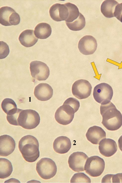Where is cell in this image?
Listing matches in <instances>:
<instances>
[{"instance_id":"4","label":"cell","mask_w":122,"mask_h":183,"mask_svg":"<svg viewBox=\"0 0 122 183\" xmlns=\"http://www.w3.org/2000/svg\"><path fill=\"white\" fill-rule=\"evenodd\" d=\"M37 171L40 176L45 180L53 178L57 172V167L55 162L48 158H41L37 163Z\"/></svg>"},{"instance_id":"14","label":"cell","mask_w":122,"mask_h":183,"mask_svg":"<svg viewBox=\"0 0 122 183\" xmlns=\"http://www.w3.org/2000/svg\"><path fill=\"white\" fill-rule=\"evenodd\" d=\"M0 155L2 156H7L14 150L15 147V142L13 138L6 135L0 137Z\"/></svg>"},{"instance_id":"5","label":"cell","mask_w":122,"mask_h":183,"mask_svg":"<svg viewBox=\"0 0 122 183\" xmlns=\"http://www.w3.org/2000/svg\"><path fill=\"white\" fill-rule=\"evenodd\" d=\"M113 92L112 87L105 83L96 85L94 88L93 95L95 101L101 104L107 103L111 100Z\"/></svg>"},{"instance_id":"8","label":"cell","mask_w":122,"mask_h":183,"mask_svg":"<svg viewBox=\"0 0 122 183\" xmlns=\"http://www.w3.org/2000/svg\"><path fill=\"white\" fill-rule=\"evenodd\" d=\"M92 87L89 82L81 79L75 81L72 85V92L73 95L81 99L88 97L91 94Z\"/></svg>"},{"instance_id":"21","label":"cell","mask_w":122,"mask_h":183,"mask_svg":"<svg viewBox=\"0 0 122 183\" xmlns=\"http://www.w3.org/2000/svg\"><path fill=\"white\" fill-rule=\"evenodd\" d=\"M52 28L50 25L46 23H41L35 28L34 33L36 36L41 39H46L51 35Z\"/></svg>"},{"instance_id":"19","label":"cell","mask_w":122,"mask_h":183,"mask_svg":"<svg viewBox=\"0 0 122 183\" xmlns=\"http://www.w3.org/2000/svg\"><path fill=\"white\" fill-rule=\"evenodd\" d=\"M21 44L26 47L32 46L37 42L38 39L35 36L33 30L27 29L22 32L19 37Z\"/></svg>"},{"instance_id":"26","label":"cell","mask_w":122,"mask_h":183,"mask_svg":"<svg viewBox=\"0 0 122 183\" xmlns=\"http://www.w3.org/2000/svg\"><path fill=\"white\" fill-rule=\"evenodd\" d=\"M71 183H90L91 180L89 177L83 173H78L74 174L71 179Z\"/></svg>"},{"instance_id":"9","label":"cell","mask_w":122,"mask_h":183,"mask_svg":"<svg viewBox=\"0 0 122 183\" xmlns=\"http://www.w3.org/2000/svg\"><path fill=\"white\" fill-rule=\"evenodd\" d=\"M30 69L32 77L39 81L46 80L50 75L48 66L40 61H32L30 64Z\"/></svg>"},{"instance_id":"28","label":"cell","mask_w":122,"mask_h":183,"mask_svg":"<svg viewBox=\"0 0 122 183\" xmlns=\"http://www.w3.org/2000/svg\"><path fill=\"white\" fill-rule=\"evenodd\" d=\"M64 103L66 104L72 108L76 112L80 107V103L76 99L73 97H70L66 99Z\"/></svg>"},{"instance_id":"32","label":"cell","mask_w":122,"mask_h":183,"mask_svg":"<svg viewBox=\"0 0 122 183\" xmlns=\"http://www.w3.org/2000/svg\"><path fill=\"white\" fill-rule=\"evenodd\" d=\"M113 174H107L103 178L102 183H112V177Z\"/></svg>"},{"instance_id":"12","label":"cell","mask_w":122,"mask_h":183,"mask_svg":"<svg viewBox=\"0 0 122 183\" xmlns=\"http://www.w3.org/2000/svg\"><path fill=\"white\" fill-rule=\"evenodd\" d=\"M96 39L91 35H86L82 38L79 40L78 48L80 52L85 55H89L93 54L97 47Z\"/></svg>"},{"instance_id":"23","label":"cell","mask_w":122,"mask_h":183,"mask_svg":"<svg viewBox=\"0 0 122 183\" xmlns=\"http://www.w3.org/2000/svg\"><path fill=\"white\" fill-rule=\"evenodd\" d=\"M1 106L2 110L8 115L15 113L18 109L15 102L10 98L4 99L2 101Z\"/></svg>"},{"instance_id":"17","label":"cell","mask_w":122,"mask_h":183,"mask_svg":"<svg viewBox=\"0 0 122 183\" xmlns=\"http://www.w3.org/2000/svg\"><path fill=\"white\" fill-rule=\"evenodd\" d=\"M86 136L87 140L91 143L97 144L101 140L106 138V133L101 127L95 126L88 129Z\"/></svg>"},{"instance_id":"7","label":"cell","mask_w":122,"mask_h":183,"mask_svg":"<svg viewBox=\"0 0 122 183\" xmlns=\"http://www.w3.org/2000/svg\"><path fill=\"white\" fill-rule=\"evenodd\" d=\"M19 14L10 7L3 6L0 8V24L4 26L16 25L20 23Z\"/></svg>"},{"instance_id":"20","label":"cell","mask_w":122,"mask_h":183,"mask_svg":"<svg viewBox=\"0 0 122 183\" xmlns=\"http://www.w3.org/2000/svg\"><path fill=\"white\" fill-rule=\"evenodd\" d=\"M118 4L115 0H105L101 5V11L106 17L111 18L115 17L114 13L115 8Z\"/></svg>"},{"instance_id":"1","label":"cell","mask_w":122,"mask_h":183,"mask_svg":"<svg viewBox=\"0 0 122 183\" xmlns=\"http://www.w3.org/2000/svg\"><path fill=\"white\" fill-rule=\"evenodd\" d=\"M100 112L102 117V123L107 130H116L122 125V115L111 101L100 107Z\"/></svg>"},{"instance_id":"13","label":"cell","mask_w":122,"mask_h":183,"mask_svg":"<svg viewBox=\"0 0 122 183\" xmlns=\"http://www.w3.org/2000/svg\"><path fill=\"white\" fill-rule=\"evenodd\" d=\"M49 12L51 17L57 21H65L69 15L68 9L64 4H55L50 8Z\"/></svg>"},{"instance_id":"18","label":"cell","mask_w":122,"mask_h":183,"mask_svg":"<svg viewBox=\"0 0 122 183\" xmlns=\"http://www.w3.org/2000/svg\"><path fill=\"white\" fill-rule=\"evenodd\" d=\"M71 147L70 139L66 137L61 136L56 138L53 143V148L57 153L61 154L68 152Z\"/></svg>"},{"instance_id":"33","label":"cell","mask_w":122,"mask_h":183,"mask_svg":"<svg viewBox=\"0 0 122 183\" xmlns=\"http://www.w3.org/2000/svg\"><path fill=\"white\" fill-rule=\"evenodd\" d=\"M118 142L119 148L122 152V135L119 138Z\"/></svg>"},{"instance_id":"25","label":"cell","mask_w":122,"mask_h":183,"mask_svg":"<svg viewBox=\"0 0 122 183\" xmlns=\"http://www.w3.org/2000/svg\"><path fill=\"white\" fill-rule=\"evenodd\" d=\"M64 4L67 7L69 11V15L66 22L71 23L77 19L78 17L79 13L78 8L75 4L70 2Z\"/></svg>"},{"instance_id":"6","label":"cell","mask_w":122,"mask_h":183,"mask_svg":"<svg viewBox=\"0 0 122 183\" xmlns=\"http://www.w3.org/2000/svg\"><path fill=\"white\" fill-rule=\"evenodd\" d=\"M105 166L103 159L99 156H94L87 159L84 169L86 172L90 176L96 177L102 174L104 170Z\"/></svg>"},{"instance_id":"24","label":"cell","mask_w":122,"mask_h":183,"mask_svg":"<svg viewBox=\"0 0 122 183\" xmlns=\"http://www.w3.org/2000/svg\"><path fill=\"white\" fill-rule=\"evenodd\" d=\"M68 28L70 30L73 31H78L82 29L85 27V20L84 17L80 13L78 18L71 23L66 22Z\"/></svg>"},{"instance_id":"31","label":"cell","mask_w":122,"mask_h":183,"mask_svg":"<svg viewBox=\"0 0 122 183\" xmlns=\"http://www.w3.org/2000/svg\"><path fill=\"white\" fill-rule=\"evenodd\" d=\"M112 183H122V173L113 174L112 177Z\"/></svg>"},{"instance_id":"3","label":"cell","mask_w":122,"mask_h":183,"mask_svg":"<svg viewBox=\"0 0 122 183\" xmlns=\"http://www.w3.org/2000/svg\"><path fill=\"white\" fill-rule=\"evenodd\" d=\"M40 117L35 110L28 109L22 110L17 119L18 126L27 129L36 128L39 124Z\"/></svg>"},{"instance_id":"22","label":"cell","mask_w":122,"mask_h":183,"mask_svg":"<svg viewBox=\"0 0 122 183\" xmlns=\"http://www.w3.org/2000/svg\"><path fill=\"white\" fill-rule=\"evenodd\" d=\"M0 178H6L11 175L13 171L12 166L11 162L5 158H0Z\"/></svg>"},{"instance_id":"30","label":"cell","mask_w":122,"mask_h":183,"mask_svg":"<svg viewBox=\"0 0 122 183\" xmlns=\"http://www.w3.org/2000/svg\"><path fill=\"white\" fill-rule=\"evenodd\" d=\"M114 16L122 23V3L116 6L114 13Z\"/></svg>"},{"instance_id":"2","label":"cell","mask_w":122,"mask_h":183,"mask_svg":"<svg viewBox=\"0 0 122 183\" xmlns=\"http://www.w3.org/2000/svg\"><path fill=\"white\" fill-rule=\"evenodd\" d=\"M39 143L34 136L28 135L22 137L18 143V148L23 157L27 162L35 161L40 156Z\"/></svg>"},{"instance_id":"29","label":"cell","mask_w":122,"mask_h":183,"mask_svg":"<svg viewBox=\"0 0 122 183\" xmlns=\"http://www.w3.org/2000/svg\"><path fill=\"white\" fill-rule=\"evenodd\" d=\"M9 49L8 45L5 42L0 41V59H3L9 54Z\"/></svg>"},{"instance_id":"10","label":"cell","mask_w":122,"mask_h":183,"mask_svg":"<svg viewBox=\"0 0 122 183\" xmlns=\"http://www.w3.org/2000/svg\"><path fill=\"white\" fill-rule=\"evenodd\" d=\"M75 112L70 106L63 103L57 110L55 114V118L59 124L66 125L72 121Z\"/></svg>"},{"instance_id":"16","label":"cell","mask_w":122,"mask_h":183,"mask_svg":"<svg viewBox=\"0 0 122 183\" xmlns=\"http://www.w3.org/2000/svg\"><path fill=\"white\" fill-rule=\"evenodd\" d=\"M34 94L38 100L46 101L50 99L52 96L53 90L49 84L46 83H41L35 87Z\"/></svg>"},{"instance_id":"15","label":"cell","mask_w":122,"mask_h":183,"mask_svg":"<svg viewBox=\"0 0 122 183\" xmlns=\"http://www.w3.org/2000/svg\"><path fill=\"white\" fill-rule=\"evenodd\" d=\"M99 149L101 154L107 157H111L117 152V146L116 142L110 138H105L100 142Z\"/></svg>"},{"instance_id":"11","label":"cell","mask_w":122,"mask_h":183,"mask_svg":"<svg viewBox=\"0 0 122 183\" xmlns=\"http://www.w3.org/2000/svg\"><path fill=\"white\" fill-rule=\"evenodd\" d=\"M87 155L81 152H76L72 154L69 156L68 163L69 167L76 172L84 171Z\"/></svg>"},{"instance_id":"27","label":"cell","mask_w":122,"mask_h":183,"mask_svg":"<svg viewBox=\"0 0 122 183\" xmlns=\"http://www.w3.org/2000/svg\"><path fill=\"white\" fill-rule=\"evenodd\" d=\"M22 110L18 109L15 113L10 115H7L6 119L9 124L14 125L18 126L17 119L19 114Z\"/></svg>"}]
</instances>
